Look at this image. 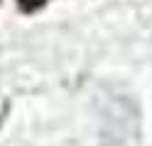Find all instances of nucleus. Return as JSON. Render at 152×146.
I'll return each instance as SVG.
<instances>
[{"label":"nucleus","instance_id":"f257e3e1","mask_svg":"<svg viewBox=\"0 0 152 146\" xmlns=\"http://www.w3.org/2000/svg\"><path fill=\"white\" fill-rule=\"evenodd\" d=\"M17 5H20L22 12H34V10L47 5V0H17Z\"/></svg>","mask_w":152,"mask_h":146}]
</instances>
